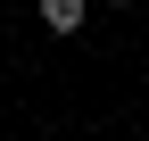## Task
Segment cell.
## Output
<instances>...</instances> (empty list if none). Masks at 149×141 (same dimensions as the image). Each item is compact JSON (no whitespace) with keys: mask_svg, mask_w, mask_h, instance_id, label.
<instances>
[{"mask_svg":"<svg viewBox=\"0 0 149 141\" xmlns=\"http://www.w3.org/2000/svg\"><path fill=\"white\" fill-rule=\"evenodd\" d=\"M42 25L50 33H83V0H42Z\"/></svg>","mask_w":149,"mask_h":141,"instance_id":"6da1fadb","label":"cell"},{"mask_svg":"<svg viewBox=\"0 0 149 141\" xmlns=\"http://www.w3.org/2000/svg\"><path fill=\"white\" fill-rule=\"evenodd\" d=\"M108 8H141V0H108Z\"/></svg>","mask_w":149,"mask_h":141,"instance_id":"7a4b0ae2","label":"cell"}]
</instances>
